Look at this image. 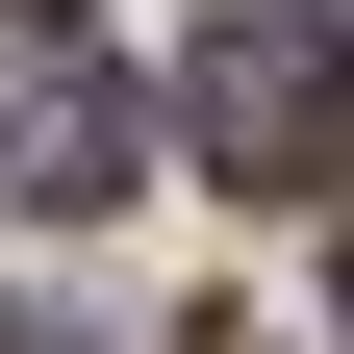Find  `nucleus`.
I'll return each mask as SVG.
<instances>
[{"mask_svg":"<svg viewBox=\"0 0 354 354\" xmlns=\"http://www.w3.org/2000/svg\"><path fill=\"white\" fill-rule=\"evenodd\" d=\"M177 152L228 177V203H329L354 177V26L329 0H228V26L177 51Z\"/></svg>","mask_w":354,"mask_h":354,"instance_id":"f257e3e1","label":"nucleus"},{"mask_svg":"<svg viewBox=\"0 0 354 354\" xmlns=\"http://www.w3.org/2000/svg\"><path fill=\"white\" fill-rule=\"evenodd\" d=\"M127 177H152V102H127L102 51H26L0 76V203H26V228H76V203H127Z\"/></svg>","mask_w":354,"mask_h":354,"instance_id":"f03ea898","label":"nucleus"},{"mask_svg":"<svg viewBox=\"0 0 354 354\" xmlns=\"http://www.w3.org/2000/svg\"><path fill=\"white\" fill-rule=\"evenodd\" d=\"M0 26H76V0H0Z\"/></svg>","mask_w":354,"mask_h":354,"instance_id":"7ed1b4c3","label":"nucleus"},{"mask_svg":"<svg viewBox=\"0 0 354 354\" xmlns=\"http://www.w3.org/2000/svg\"><path fill=\"white\" fill-rule=\"evenodd\" d=\"M329 329H354V279H329Z\"/></svg>","mask_w":354,"mask_h":354,"instance_id":"20e7f679","label":"nucleus"}]
</instances>
